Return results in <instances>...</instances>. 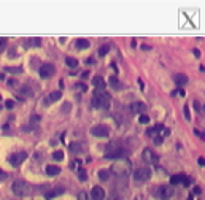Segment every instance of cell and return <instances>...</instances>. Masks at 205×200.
<instances>
[{"instance_id":"6da1fadb","label":"cell","mask_w":205,"mask_h":200,"mask_svg":"<svg viewBox=\"0 0 205 200\" xmlns=\"http://www.w3.org/2000/svg\"><path fill=\"white\" fill-rule=\"evenodd\" d=\"M116 176H127L130 173V162L127 159H119L111 165V170Z\"/></svg>"},{"instance_id":"7a4b0ae2","label":"cell","mask_w":205,"mask_h":200,"mask_svg":"<svg viewBox=\"0 0 205 200\" xmlns=\"http://www.w3.org/2000/svg\"><path fill=\"white\" fill-rule=\"evenodd\" d=\"M110 95L107 92H96L94 97L91 99V105L94 108H108L110 107Z\"/></svg>"},{"instance_id":"3957f363","label":"cell","mask_w":205,"mask_h":200,"mask_svg":"<svg viewBox=\"0 0 205 200\" xmlns=\"http://www.w3.org/2000/svg\"><path fill=\"white\" fill-rule=\"evenodd\" d=\"M11 191L15 192V195H18V197H26V195H29V192H30V186L26 181H15L11 186Z\"/></svg>"},{"instance_id":"277c9868","label":"cell","mask_w":205,"mask_h":200,"mask_svg":"<svg viewBox=\"0 0 205 200\" xmlns=\"http://www.w3.org/2000/svg\"><path fill=\"white\" fill-rule=\"evenodd\" d=\"M175 195V188L172 184H164L156 191V197L161 200H170Z\"/></svg>"},{"instance_id":"5b68a950","label":"cell","mask_w":205,"mask_h":200,"mask_svg":"<svg viewBox=\"0 0 205 200\" xmlns=\"http://www.w3.org/2000/svg\"><path fill=\"white\" fill-rule=\"evenodd\" d=\"M151 178V170L148 167H140L134 171V180L135 181H140V183H145Z\"/></svg>"},{"instance_id":"8992f818","label":"cell","mask_w":205,"mask_h":200,"mask_svg":"<svg viewBox=\"0 0 205 200\" xmlns=\"http://www.w3.org/2000/svg\"><path fill=\"white\" fill-rule=\"evenodd\" d=\"M54 72H56V68H54V65H53V64H43V65L40 67V70H38L40 76L43 78V80L51 78L53 75H54Z\"/></svg>"},{"instance_id":"52a82bcc","label":"cell","mask_w":205,"mask_h":200,"mask_svg":"<svg viewBox=\"0 0 205 200\" xmlns=\"http://www.w3.org/2000/svg\"><path fill=\"white\" fill-rule=\"evenodd\" d=\"M26 159H27V154L21 151V153H15V154H11V156H10V159H8V162H10V165H13V167H18V165H21Z\"/></svg>"},{"instance_id":"ba28073f","label":"cell","mask_w":205,"mask_h":200,"mask_svg":"<svg viewBox=\"0 0 205 200\" xmlns=\"http://www.w3.org/2000/svg\"><path fill=\"white\" fill-rule=\"evenodd\" d=\"M91 134L94 137H99V138H105V137L110 135V129L107 126H94L91 129Z\"/></svg>"},{"instance_id":"9c48e42d","label":"cell","mask_w":205,"mask_h":200,"mask_svg":"<svg viewBox=\"0 0 205 200\" xmlns=\"http://www.w3.org/2000/svg\"><path fill=\"white\" fill-rule=\"evenodd\" d=\"M142 157H143V161H145L146 164H151V165H156V164L159 162V157L154 154L150 148H146V149L143 151V153H142Z\"/></svg>"},{"instance_id":"30bf717a","label":"cell","mask_w":205,"mask_h":200,"mask_svg":"<svg viewBox=\"0 0 205 200\" xmlns=\"http://www.w3.org/2000/svg\"><path fill=\"white\" fill-rule=\"evenodd\" d=\"M91 198L92 200H103L105 198L103 188H100V186H94V188L91 189Z\"/></svg>"},{"instance_id":"8fae6325","label":"cell","mask_w":205,"mask_h":200,"mask_svg":"<svg viewBox=\"0 0 205 200\" xmlns=\"http://www.w3.org/2000/svg\"><path fill=\"white\" fill-rule=\"evenodd\" d=\"M64 192H65V188H62V186H57V188H54L53 191H49V192H46V200H53V198H56V197H59V195H62Z\"/></svg>"},{"instance_id":"7c38bea8","label":"cell","mask_w":205,"mask_h":200,"mask_svg":"<svg viewBox=\"0 0 205 200\" xmlns=\"http://www.w3.org/2000/svg\"><path fill=\"white\" fill-rule=\"evenodd\" d=\"M170 184L175 186V184H183V186H189V180L186 176H183V175H173L170 176Z\"/></svg>"},{"instance_id":"4fadbf2b","label":"cell","mask_w":205,"mask_h":200,"mask_svg":"<svg viewBox=\"0 0 205 200\" xmlns=\"http://www.w3.org/2000/svg\"><path fill=\"white\" fill-rule=\"evenodd\" d=\"M124 156H126V151L118 148L115 151H111V153L105 154V159H116V161H119V159H124Z\"/></svg>"},{"instance_id":"5bb4252c","label":"cell","mask_w":205,"mask_h":200,"mask_svg":"<svg viewBox=\"0 0 205 200\" xmlns=\"http://www.w3.org/2000/svg\"><path fill=\"white\" fill-rule=\"evenodd\" d=\"M173 81H175L176 86H185V84L189 83V78L186 76V75H183V73H175L173 75Z\"/></svg>"},{"instance_id":"9a60e30c","label":"cell","mask_w":205,"mask_h":200,"mask_svg":"<svg viewBox=\"0 0 205 200\" xmlns=\"http://www.w3.org/2000/svg\"><path fill=\"white\" fill-rule=\"evenodd\" d=\"M130 111L132 113H140V114H145L146 111V105L142 102H135V103H132L130 105Z\"/></svg>"},{"instance_id":"2e32d148","label":"cell","mask_w":205,"mask_h":200,"mask_svg":"<svg viewBox=\"0 0 205 200\" xmlns=\"http://www.w3.org/2000/svg\"><path fill=\"white\" fill-rule=\"evenodd\" d=\"M92 84H94V87H96V89H99V91L102 92L103 89H105V86H107V83H105V80H103L102 76H94Z\"/></svg>"},{"instance_id":"e0dca14e","label":"cell","mask_w":205,"mask_h":200,"mask_svg":"<svg viewBox=\"0 0 205 200\" xmlns=\"http://www.w3.org/2000/svg\"><path fill=\"white\" fill-rule=\"evenodd\" d=\"M75 46H76V49H88V48H89V41L86 38H78L75 41Z\"/></svg>"},{"instance_id":"ac0fdd59","label":"cell","mask_w":205,"mask_h":200,"mask_svg":"<svg viewBox=\"0 0 205 200\" xmlns=\"http://www.w3.org/2000/svg\"><path fill=\"white\" fill-rule=\"evenodd\" d=\"M61 173V168L56 167V165H48L46 167V175L48 176H57Z\"/></svg>"},{"instance_id":"d6986e66","label":"cell","mask_w":205,"mask_h":200,"mask_svg":"<svg viewBox=\"0 0 205 200\" xmlns=\"http://www.w3.org/2000/svg\"><path fill=\"white\" fill-rule=\"evenodd\" d=\"M110 86H111L113 89H123V84L119 83V80H118L116 76H111V78H110Z\"/></svg>"},{"instance_id":"ffe728a7","label":"cell","mask_w":205,"mask_h":200,"mask_svg":"<svg viewBox=\"0 0 205 200\" xmlns=\"http://www.w3.org/2000/svg\"><path fill=\"white\" fill-rule=\"evenodd\" d=\"M61 97H62V94L59 91H54V92H51L48 95V102H57Z\"/></svg>"},{"instance_id":"44dd1931","label":"cell","mask_w":205,"mask_h":200,"mask_svg":"<svg viewBox=\"0 0 205 200\" xmlns=\"http://www.w3.org/2000/svg\"><path fill=\"white\" fill-rule=\"evenodd\" d=\"M99 178H100L102 181H107L108 178H110V170H99Z\"/></svg>"},{"instance_id":"7402d4cb","label":"cell","mask_w":205,"mask_h":200,"mask_svg":"<svg viewBox=\"0 0 205 200\" xmlns=\"http://www.w3.org/2000/svg\"><path fill=\"white\" fill-rule=\"evenodd\" d=\"M21 94H23L24 97H32V95H33L32 89L29 86H23V87H21Z\"/></svg>"},{"instance_id":"603a6c76","label":"cell","mask_w":205,"mask_h":200,"mask_svg":"<svg viewBox=\"0 0 205 200\" xmlns=\"http://www.w3.org/2000/svg\"><path fill=\"white\" fill-rule=\"evenodd\" d=\"M26 43H27V46H40L41 40L40 38H29V40H26Z\"/></svg>"},{"instance_id":"cb8c5ba5","label":"cell","mask_w":205,"mask_h":200,"mask_svg":"<svg viewBox=\"0 0 205 200\" xmlns=\"http://www.w3.org/2000/svg\"><path fill=\"white\" fill-rule=\"evenodd\" d=\"M65 64H67L70 68H75V67H78V60H76L75 57H67V59H65Z\"/></svg>"},{"instance_id":"d4e9b609","label":"cell","mask_w":205,"mask_h":200,"mask_svg":"<svg viewBox=\"0 0 205 200\" xmlns=\"http://www.w3.org/2000/svg\"><path fill=\"white\" fill-rule=\"evenodd\" d=\"M53 159L54 161H64V153H62V151H54V153H53Z\"/></svg>"},{"instance_id":"484cf974","label":"cell","mask_w":205,"mask_h":200,"mask_svg":"<svg viewBox=\"0 0 205 200\" xmlns=\"http://www.w3.org/2000/svg\"><path fill=\"white\" fill-rule=\"evenodd\" d=\"M78 178H80L81 181H86L88 180V173H86V170H84V168H80L78 170Z\"/></svg>"},{"instance_id":"4316f807","label":"cell","mask_w":205,"mask_h":200,"mask_svg":"<svg viewBox=\"0 0 205 200\" xmlns=\"http://www.w3.org/2000/svg\"><path fill=\"white\" fill-rule=\"evenodd\" d=\"M70 151H72V153H80L81 146H80L78 143H72V144H70Z\"/></svg>"},{"instance_id":"83f0119b","label":"cell","mask_w":205,"mask_h":200,"mask_svg":"<svg viewBox=\"0 0 205 200\" xmlns=\"http://www.w3.org/2000/svg\"><path fill=\"white\" fill-rule=\"evenodd\" d=\"M108 51H110V46H108V45H103L100 49H99V56H105Z\"/></svg>"},{"instance_id":"f1b7e54d","label":"cell","mask_w":205,"mask_h":200,"mask_svg":"<svg viewBox=\"0 0 205 200\" xmlns=\"http://www.w3.org/2000/svg\"><path fill=\"white\" fill-rule=\"evenodd\" d=\"M138 121H140V124H148V122H150V118H148L146 114H140Z\"/></svg>"},{"instance_id":"f546056e","label":"cell","mask_w":205,"mask_h":200,"mask_svg":"<svg viewBox=\"0 0 205 200\" xmlns=\"http://www.w3.org/2000/svg\"><path fill=\"white\" fill-rule=\"evenodd\" d=\"M5 70L10 72V73H21V72H23L19 67H16V68H15V67H8V68H5Z\"/></svg>"},{"instance_id":"4dcf8cb0","label":"cell","mask_w":205,"mask_h":200,"mask_svg":"<svg viewBox=\"0 0 205 200\" xmlns=\"http://www.w3.org/2000/svg\"><path fill=\"white\" fill-rule=\"evenodd\" d=\"M6 43H8V41H6V38H0V51L6 48Z\"/></svg>"},{"instance_id":"1f68e13d","label":"cell","mask_w":205,"mask_h":200,"mask_svg":"<svg viewBox=\"0 0 205 200\" xmlns=\"http://www.w3.org/2000/svg\"><path fill=\"white\" fill-rule=\"evenodd\" d=\"M5 107L8 108V110H11L13 107H15V102H13V100H6V102H5Z\"/></svg>"},{"instance_id":"d6a6232c","label":"cell","mask_w":205,"mask_h":200,"mask_svg":"<svg viewBox=\"0 0 205 200\" xmlns=\"http://www.w3.org/2000/svg\"><path fill=\"white\" fill-rule=\"evenodd\" d=\"M185 118H186V121H189V119H191V114H189V107H188V105L185 107Z\"/></svg>"},{"instance_id":"836d02e7","label":"cell","mask_w":205,"mask_h":200,"mask_svg":"<svg viewBox=\"0 0 205 200\" xmlns=\"http://www.w3.org/2000/svg\"><path fill=\"white\" fill-rule=\"evenodd\" d=\"M162 141H164V138H162V137H154V143H156V144H162Z\"/></svg>"},{"instance_id":"e575fe53","label":"cell","mask_w":205,"mask_h":200,"mask_svg":"<svg viewBox=\"0 0 205 200\" xmlns=\"http://www.w3.org/2000/svg\"><path fill=\"white\" fill-rule=\"evenodd\" d=\"M8 86H10V87L18 86V81H15V80H8Z\"/></svg>"},{"instance_id":"d590c367","label":"cell","mask_w":205,"mask_h":200,"mask_svg":"<svg viewBox=\"0 0 205 200\" xmlns=\"http://www.w3.org/2000/svg\"><path fill=\"white\" fill-rule=\"evenodd\" d=\"M6 176H8V175H6L3 170H0V181H2V180H6Z\"/></svg>"},{"instance_id":"8d00e7d4","label":"cell","mask_w":205,"mask_h":200,"mask_svg":"<svg viewBox=\"0 0 205 200\" xmlns=\"http://www.w3.org/2000/svg\"><path fill=\"white\" fill-rule=\"evenodd\" d=\"M86 197H88V195H86V192H80V200H88Z\"/></svg>"},{"instance_id":"74e56055","label":"cell","mask_w":205,"mask_h":200,"mask_svg":"<svg viewBox=\"0 0 205 200\" xmlns=\"http://www.w3.org/2000/svg\"><path fill=\"white\" fill-rule=\"evenodd\" d=\"M194 107H196L197 111H200V105H199V102H197V100H194Z\"/></svg>"},{"instance_id":"f35d334b","label":"cell","mask_w":205,"mask_h":200,"mask_svg":"<svg viewBox=\"0 0 205 200\" xmlns=\"http://www.w3.org/2000/svg\"><path fill=\"white\" fill-rule=\"evenodd\" d=\"M62 108H64V111H68V110H70V103H65Z\"/></svg>"},{"instance_id":"ab89813d","label":"cell","mask_w":205,"mask_h":200,"mask_svg":"<svg viewBox=\"0 0 205 200\" xmlns=\"http://www.w3.org/2000/svg\"><path fill=\"white\" fill-rule=\"evenodd\" d=\"M38 121H40L38 116H32V122H38Z\"/></svg>"},{"instance_id":"60d3db41","label":"cell","mask_w":205,"mask_h":200,"mask_svg":"<svg viewBox=\"0 0 205 200\" xmlns=\"http://www.w3.org/2000/svg\"><path fill=\"white\" fill-rule=\"evenodd\" d=\"M199 164H200L202 167H203V165H205V159H202V157H199Z\"/></svg>"},{"instance_id":"b9f144b4","label":"cell","mask_w":205,"mask_h":200,"mask_svg":"<svg viewBox=\"0 0 205 200\" xmlns=\"http://www.w3.org/2000/svg\"><path fill=\"white\" fill-rule=\"evenodd\" d=\"M78 87L81 89V91H86V86H84V84H78Z\"/></svg>"},{"instance_id":"7bdbcfd3","label":"cell","mask_w":205,"mask_h":200,"mask_svg":"<svg viewBox=\"0 0 205 200\" xmlns=\"http://www.w3.org/2000/svg\"><path fill=\"white\" fill-rule=\"evenodd\" d=\"M200 138H203V140H205V134H202V132H200Z\"/></svg>"},{"instance_id":"ee69618b","label":"cell","mask_w":205,"mask_h":200,"mask_svg":"<svg viewBox=\"0 0 205 200\" xmlns=\"http://www.w3.org/2000/svg\"><path fill=\"white\" fill-rule=\"evenodd\" d=\"M0 99H2V95H0Z\"/></svg>"}]
</instances>
